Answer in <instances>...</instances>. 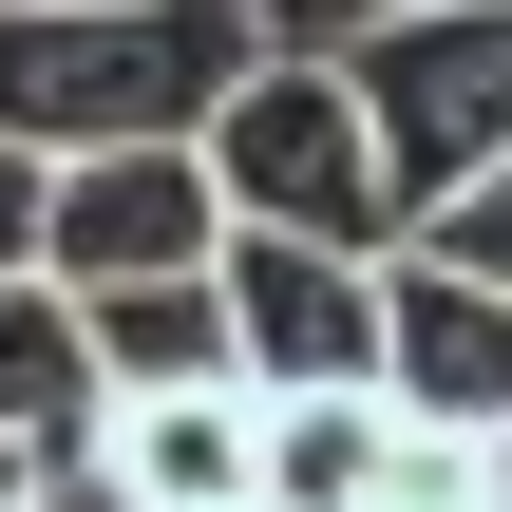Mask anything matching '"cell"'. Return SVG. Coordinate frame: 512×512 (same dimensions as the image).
I'll return each mask as SVG.
<instances>
[{"label": "cell", "instance_id": "9c48e42d", "mask_svg": "<svg viewBox=\"0 0 512 512\" xmlns=\"http://www.w3.org/2000/svg\"><path fill=\"white\" fill-rule=\"evenodd\" d=\"M76 323H95L114 418H152V399H247V361H228V285H133V304H76Z\"/></svg>", "mask_w": 512, "mask_h": 512}, {"label": "cell", "instance_id": "4fadbf2b", "mask_svg": "<svg viewBox=\"0 0 512 512\" xmlns=\"http://www.w3.org/2000/svg\"><path fill=\"white\" fill-rule=\"evenodd\" d=\"M38 512H133V494H114V456H57V494H38Z\"/></svg>", "mask_w": 512, "mask_h": 512}, {"label": "cell", "instance_id": "3957f363", "mask_svg": "<svg viewBox=\"0 0 512 512\" xmlns=\"http://www.w3.org/2000/svg\"><path fill=\"white\" fill-rule=\"evenodd\" d=\"M342 76L380 114V171H399V228H437L456 190L512 171V19L494 0H399V19H342Z\"/></svg>", "mask_w": 512, "mask_h": 512}, {"label": "cell", "instance_id": "6da1fadb", "mask_svg": "<svg viewBox=\"0 0 512 512\" xmlns=\"http://www.w3.org/2000/svg\"><path fill=\"white\" fill-rule=\"evenodd\" d=\"M190 152H209V190H228L247 247H342V266H399V247H418V228H399V171H380V114H361V76H342V19H304V0L247 38L228 114H209Z\"/></svg>", "mask_w": 512, "mask_h": 512}, {"label": "cell", "instance_id": "8fae6325", "mask_svg": "<svg viewBox=\"0 0 512 512\" xmlns=\"http://www.w3.org/2000/svg\"><path fill=\"white\" fill-rule=\"evenodd\" d=\"M418 247H437L456 285H494V304H512V171H494V190H456V209H437Z\"/></svg>", "mask_w": 512, "mask_h": 512}, {"label": "cell", "instance_id": "7c38bea8", "mask_svg": "<svg viewBox=\"0 0 512 512\" xmlns=\"http://www.w3.org/2000/svg\"><path fill=\"white\" fill-rule=\"evenodd\" d=\"M38 190H57V171H19V152H0V285H38Z\"/></svg>", "mask_w": 512, "mask_h": 512}, {"label": "cell", "instance_id": "8992f818", "mask_svg": "<svg viewBox=\"0 0 512 512\" xmlns=\"http://www.w3.org/2000/svg\"><path fill=\"white\" fill-rule=\"evenodd\" d=\"M380 418H418V437H512V304L456 285L437 247L380 266Z\"/></svg>", "mask_w": 512, "mask_h": 512}, {"label": "cell", "instance_id": "ba28073f", "mask_svg": "<svg viewBox=\"0 0 512 512\" xmlns=\"http://www.w3.org/2000/svg\"><path fill=\"white\" fill-rule=\"evenodd\" d=\"M133 512H266V399H152L95 437Z\"/></svg>", "mask_w": 512, "mask_h": 512}, {"label": "cell", "instance_id": "277c9868", "mask_svg": "<svg viewBox=\"0 0 512 512\" xmlns=\"http://www.w3.org/2000/svg\"><path fill=\"white\" fill-rule=\"evenodd\" d=\"M209 266H228V190H209L190 133L171 152H76L38 190V285L57 304H133V285H209Z\"/></svg>", "mask_w": 512, "mask_h": 512}, {"label": "cell", "instance_id": "30bf717a", "mask_svg": "<svg viewBox=\"0 0 512 512\" xmlns=\"http://www.w3.org/2000/svg\"><path fill=\"white\" fill-rule=\"evenodd\" d=\"M380 456H399L380 399H285L266 418V512H380Z\"/></svg>", "mask_w": 512, "mask_h": 512}, {"label": "cell", "instance_id": "5b68a950", "mask_svg": "<svg viewBox=\"0 0 512 512\" xmlns=\"http://www.w3.org/2000/svg\"><path fill=\"white\" fill-rule=\"evenodd\" d=\"M228 361H247V399L285 418V399H380V266H342V247H247L228 228Z\"/></svg>", "mask_w": 512, "mask_h": 512}, {"label": "cell", "instance_id": "52a82bcc", "mask_svg": "<svg viewBox=\"0 0 512 512\" xmlns=\"http://www.w3.org/2000/svg\"><path fill=\"white\" fill-rule=\"evenodd\" d=\"M114 437V380H95V323L57 304V285H0V456H95Z\"/></svg>", "mask_w": 512, "mask_h": 512}, {"label": "cell", "instance_id": "7a4b0ae2", "mask_svg": "<svg viewBox=\"0 0 512 512\" xmlns=\"http://www.w3.org/2000/svg\"><path fill=\"white\" fill-rule=\"evenodd\" d=\"M266 19H171V0H0V152L76 171V152H171L228 114Z\"/></svg>", "mask_w": 512, "mask_h": 512}, {"label": "cell", "instance_id": "5bb4252c", "mask_svg": "<svg viewBox=\"0 0 512 512\" xmlns=\"http://www.w3.org/2000/svg\"><path fill=\"white\" fill-rule=\"evenodd\" d=\"M38 494H57V475H38V456H0V512H38Z\"/></svg>", "mask_w": 512, "mask_h": 512}, {"label": "cell", "instance_id": "9a60e30c", "mask_svg": "<svg viewBox=\"0 0 512 512\" xmlns=\"http://www.w3.org/2000/svg\"><path fill=\"white\" fill-rule=\"evenodd\" d=\"M494 512H512V494H494Z\"/></svg>", "mask_w": 512, "mask_h": 512}]
</instances>
